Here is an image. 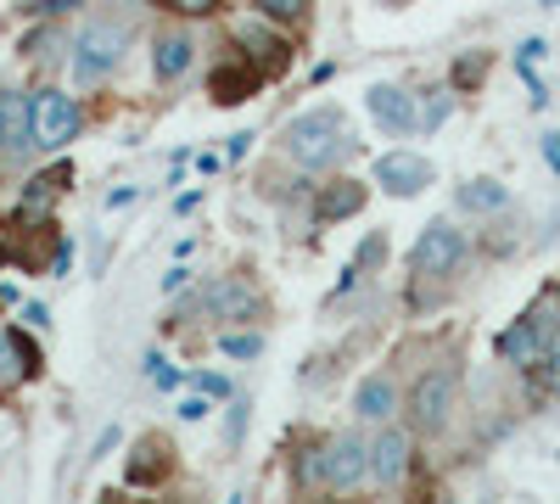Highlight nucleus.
<instances>
[{"mask_svg": "<svg viewBox=\"0 0 560 504\" xmlns=\"http://www.w3.org/2000/svg\"><path fill=\"white\" fill-rule=\"evenodd\" d=\"M253 7H258L264 17H275V23H303L308 0H253Z\"/></svg>", "mask_w": 560, "mask_h": 504, "instance_id": "nucleus-21", "label": "nucleus"}, {"mask_svg": "<svg viewBox=\"0 0 560 504\" xmlns=\"http://www.w3.org/2000/svg\"><path fill=\"white\" fill-rule=\"evenodd\" d=\"M459 202L471 208V213H493V208H504V202H510V191L499 186V179H471V186L459 191Z\"/></svg>", "mask_w": 560, "mask_h": 504, "instance_id": "nucleus-20", "label": "nucleus"}, {"mask_svg": "<svg viewBox=\"0 0 560 504\" xmlns=\"http://www.w3.org/2000/svg\"><path fill=\"white\" fill-rule=\"evenodd\" d=\"M23 319H28V326H51V314H45V303H28V308H23Z\"/></svg>", "mask_w": 560, "mask_h": 504, "instance_id": "nucleus-36", "label": "nucleus"}, {"mask_svg": "<svg viewBox=\"0 0 560 504\" xmlns=\"http://www.w3.org/2000/svg\"><path fill=\"white\" fill-rule=\"evenodd\" d=\"M147 382H152L158 392H174V387H179V371H174L163 353H147Z\"/></svg>", "mask_w": 560, "mask_h": 504, "instance_id": "nucleus-23", "label": "nucleus"}, {"mask_svg": "<svg viewBox=\"0 0 560 504\" xmlns=\"http://www.w3.org/2000/svg\"><path fill=\"white\" fill-rule=\"evenodd\" d=\"M185 286H191V269H185V263L163 274V292H168V297H174V292H185Z\"/></svg>", "mask_w": 560, "mask_h": 504, "instance_id": "nucleus-29", "label": "nucleus"}, {"mask_svg": "<svg viewBox=\"0 0 560 504\" xmlns=\"http://www.w3.org/2000/svg\"><path fill=\"white\" fill-rule=\"evenodd\" d=\"M549 353H560V331H555V342H549Z\"/></svg>", "mask_w": 560, "mask_h": 504, "instance_id": "nucleus-39", "label": "nucleus"}, {"mask_svg": "<svg viewBox=\"0 0 560 504\" xmlns=\"http://www.w3.org/2000/svg\"><path fill=\"white\" fill-rule=\"evenodd\" d=\"M353 415L359 421H387L393 415V382L387 376H364L353 392Z\"/></svg>", "mask_w": 560, "mask_h": 504, "instance_id": "nucleus-16", "label": "nucleus"}, {"mask_svg": "<svg viewBox=\"0 0 560 504\" xmlns=\"http://www.w3.org/2000/svg\"><path fill=\"white\" fill-rule=\"evenodd\" d=\"M202 308L219 314V319H253L264 303H258V292H253L247 281H213V286L202 292Z\"/></svg>", "mask_w": 560, "mask_h": 504, "instance_id": "nucleus-12", "label": "nucleus"}, {"mask_svg": "<svg viewBox=\"0 0 560 504\" xmlns=\"http://www.w3.org/2000/svg\"><path fill=\"white\" fill-rule=\"evenodd\" d=\"M287 152H292L298 168H331L337 157H348L353 141H348L342 113H337V107H314V113L292 118V124H287Z\"/></svg>", "mask_w": 560, "mask_h": 504, "instance_id": "nucleus-1", "label": "nucleus"}, {"mask_svg": "<svg viewBox=\"0 0 560 504\" xmlns=\"http://www.w3.org/2000/svg\"><path fill=\"white\" fill-rule=\"evenodd\" d=\"M404 466H409V437L387 426L376 443H370V477H376V482H398Z\"/></svg>", "mask_w": 560, "mask_h": 504, "instance_id": "nucleus-13", "label": "nucleus"}, {"mask_svg": "<svg viewBox=\"0 0 560 504\" xmlns=\"http://www.w3.org/2000/svg\"><path fill=\"white\" fill-rule=\"evenodd\" d=\"M544 7H560V0H544Z\"/></svg>", "mask_w": 560, "mask_h": 504, "instance_id": "nucleus-40", "label": "nucleus"}, {"mask_svg": "<svg viewBox=\"0 0 560 504\" xmlns=\"http://www.w3.org/2000/svg\"><path fill=\"white\" fill-rule=\"evenodd\" d=\"M370 118H376L382 129H393V134H409V129L420 124L415 102L404 96L398 84H370Z\"/></svg>", "mask_w": 560, "mask_h": 504, "instance_id": "nucleus-11", "label": "nucleus"}, {"mask_svg": "<svg viewBox=\"0 0 560 504\" xmlns=\"http://www.w3.org/2000/svg\"><path fill=\"white\" fill-rule=\"evenodd\" d=\"M68 7H84V0H39L34 12H45V17H51V12H68Z\"/></svg>", "mask_w": 560, "mask_h": 504, "instance_id": "nucleus-37", "label": "nucleus"}, {"mask_svg": "<svg viewBox=\"0 0 560 504\" xmlns=\"http://www.w3.org/2000/svg\"><path fill=\"white\" fill-rule=\"evenodd\" d=\"M73 134H79L73 96H68V90H39V96H34V141H39V152H62Z\"/></svg>", "mask_w": 560, "mask_h": 504, "instance_id": "nucleus-3", "label": "nucleus"}, {"mask_svg": "<svg viewBox=\"0 0 560 504\" xmlns=\"http://www.w3.org/2000/svg\"><path fill=\"white\" fill-rule=\"evenodd\" d=\"M370 471V443H359L353 432L325 443V488H353Z\"/></svg>", "mask_w": 560, "mask_h": 504, "instance_id": "nucleus-8", "label": "nucleus"}, {"mask_svg": "<svg viewBox=\"0 0 560 504\" xmlns=\"http://www.w3.org/2000/svg\"><path fill=\"white\" fill-rule=\"evenodd\" d=\"M219 348H224L230 359H258V353H264V337H258V331H230Z\"/></svg>", "mask_w": 560, "mask_h": 504, "instance_id": "nucleus-22", "label": "nucleus"}, {"mask_svg": "<svg viewBox=\"0 0 560 504\" xmlns=\"http://www.w3.org/2000/svg\"><path fill=\"white\" fill-rule=\"evenodd\" d=\"M236 39L247 45V57H253L264 73H287V68H292V45L280 39V34H269L258 17H247V23L236 28Z\"/></svg>", "mask_w": 560, "mask_h": 504, "instance_id": "nucleus-9", "label": "nucleus"}, {"mask_svg": "<svg viewBox=\"0 0 560 504\" xmlns=\"http://www.w3.org/2000/svg\"><path fill=\"white\" fill-rule=\"evenodd\" d=\"M0 141H7V107H0Z\"/></svg>", "mask_w": 560, "mask_h": 504, "instance_id": "nucleus-38", "label": "nucleus"}, {"mask_svg": "<svg viewBox=\"0 0 560 504\" xmlns=\"http://www.w3.org/2000/svg\"><path fill=\"white\" fill-rule=\"evenodd\" d=\"M454 392H459V376H454V371L420 376V382H415V398H409L415 432H443V426H448V409H454Z\"/></svg>", "mask_w": 560, "mask_h": 504, "instance_id": "nucleus-4", "label": "nucleus"}, {"mask_svg": "<svg viewBox=\"0 0 560 504\" xmlns=\"http://www.w3.org/2000/svg\"><path fill=\"white\" fill-rule=\"evenodd\" d=\"M202 415H208V403H202V392L179 403V421H202Z\"/></svg>", "mask_w": 560, "mask_h": 504, "instance_id": "nucleus-31", "label": "nucleus"}, {"mask_svg": "<svg viewBox=\"0 0 560 504\" xmlns=\"http://www.w3.org/2000/svg\"><path fill=\"white\" fill-rule=\"evenodd\" d=\"M7 146H12L18 157H23L28 146H39V141H34V102H23V96L7 102Z\"/></svg>", "mask_w": 560, "mask_h": 504, "instance_id": "nucleus-18", "label": "nucleus"}, {"mask_svg": "<svg viewBox=\"0 0 560 504\" xmlns=\"http://www.w3.org/2000/svg\"><path fill=\"white\" fill-rule=\"evenodd\" d=\"M544 51H549V45H544V39H527V45H522V51H516V62H544Z\"/></svg>", "mask_w": 560, "mask_h": 504, "instance_id": "nucleus-33", "label": "nucleus"}, {"mask_svg": "<svg viewBox=\"0 0 560 504\" xmlns=\"http://www.w3.org/2000/svg\"><path fill=\"white\" fill-rule=\"evenodd\" d=\"M124 57V23L113 17H96L84 23L79 39H73V84H102Z\"/></svg>", "mask_w": 560, "mask_h": 504, "instance_id": "nucleus-2", "label": "nucleus"}, {"mask_svg": "<svg viewBox=\"0 0 560 504\" xmlns=\"http://www.w3.org/2000/svg\"><path fill=\"white\" fill-rule=\"evenodd\" d=\"M364 208V186H353V179H337V186L319 191V219H353Z\"/></svg>", "mask_w": 560, "mask_h": 504, "instance_id": "nucleus-17", "label": "nucleus"}, {"mask_svg": "<svg viewBox=\"0 0 560 504\" xmlns=\"http://www.w3.org/2000/svg\"><path fill=\"white\" fill-rule=\"evenodd\" d=\"M118 448V426H107L102 437H96V454H90V460H102V454H113Z\"/></svg>", "mask_w": 560, "mask_h": 504, "instance_id": "nucleus-35", "label": "nucleus"}, {"mask_svg": "<svg viewBox=\"0 0 560 504\" xmlns=\"http://www.w3.org/2000/svg\"><path fill=\"white\" fill-rule=\"evenodd\" d=\"M264 84V68H247V62H219L213 73H208V96L219 102V107H236V102H247L253 90Z\"/></svg>", "mask_w": 560, "mask_h": 504, "instance_id": "nucleus-10", "label": "nucleus"}, {"mask_svg": "<svg viewBox=\"0 0 560 504\" xmlns=\"http://www.w3.org/2000/svg\"><path fill=\"white\" fill-rule=\"evenodd\" d=\"M382 258H387V236H370V242L359 247V258H353V263H359V269H370V263H382Z\"/></svg>", "mask_w": 560, "mask_h": 504, "instance_id": "nucleus-27", "label": "nucleus"}, {"mask_svg": "<svg viewBox=\"0 0 560 504\" xmlns=\"http://www.w3.org/2000/svg\"><path fill=\"white\" fill-rule=\"evenodd\" d=\"M482 73H488V57H482V51L454 62V84H459V90H465V84H482Z\"/></svg>", "mask_w": 560, "mask_h": 504, "instance_id": "nucleus-24", "label": "nucleus"}, {"mask_svg": "<svg viewBox=\"0 0 560 504\" xmlns=\"http://www.w3.org/2000/svg\"><path fill=\"white\" fill-rule=\"evenodd\" d=\"M544 163H549V168L560 174V134H555V129L544 134Z\"/></svg>", "mask_w": 560, "mask_h": 504, "instance_id": "nucleus-32", "label": "nucleus"}, {"mask_svg": "<svg viewBox=\"0 0 560 504\" xmlns=\"http://www.w3.org/2000/svg\"><path fill=\"white\" fill-rule=\"evenodd\" d=\"M459 258H465V236L454 231V224H432V231L415 242V253H409L415 274H454Z\"/></svg>", "mask_w": 560, "mask_h": 504, "instance_id": "nucleus-5", "label": "nucleus"}, {"mask_svg": "<svg viewBox=\"0 0 560 504\" xmlns=\"http://www.w3.org/2000/svg\"><path fill=\"white\" fill-rule=\"evenodd\" d=\"M197 392L202 398H230V382L224 376H197Z\"/></svg>", "mask_w": 560, "mask_h": 504, "instance_id": "nucleus-28", "label": "nucleus"}, {"mask_svg": "<svg viewBox=\"0 0 560 504\" xmlns=\"http://www.w3.org/2000/svg\"><path fill=\"white\" fill-rule=\"evenodd\" d=\"M191 51H197L191 34H163V39H158V51H152V73H158L163 84H174L185 68H191Z\"/></svg>", "mask_w": 560, "mask_h": 504, "instance_id": "nucleus-15", "label": "nucleus"}, {"mask_svg": "<svg viewBox=\"0 0 560 504\" xmlns=\"http://www.w3.org/2000/svg\"><path fill=\"white\" fill-rule=\"evenodd\" d=\"M68 186H73V168H68V163H51L45 174H34V179H28V191H23V202H18V213H12V224L23 231V224L45 219V208H51Z\"/></svg>", "mask_w": 560, "mask_h": 504, "instance_id": "nucleus-7", "label": "nucleus"}, {"mask_svg": "<svg viewBox=\"0 0 560 504\" xmlns=\"http://www.w3.org/2000/svg\"><path fill=\"white\" fill-rule=\"evenodd\" d=\"M23 376H34V371H28V353H23L18 331H0V392H12Z\"/></svg>", "mask_w": 560, "mask_h": 504, "instance_id": "nucleus-19", "label": "nucleus"}, {"mask_svg": "<svg viewBox=\"0 0 560 504\" xmlns=\"http://www.w3.org/2000/svg\"><path fill=\"white\" fill-rule=\"evenodd\" d=\"M158 7H168L179 17H208V12H219V0H158Z\"/></svg>", "mask_w": 560, "mask_h": 504, "instance_id": "nucleus-25", "label": "nucleus"}, {"mask_svg": "<svg viewBox=\"0 0 560 504\" xmlns=\"http://www.w3.org/2000/svg\"><path fill=\"white\" fill-rule=\"evenodd\" d=\"M163 471H168V443L163 437H140L135 443V454H129V488H152V482H163Z\"/></svg>", "mask_w": 560, "mask_h": 504, "instance_id": "nucleus-14", "label": "nucleus"}, {"mask_svg": "<svg viewBox=\"0 0 560 504\" xmlns=\"http://www.w3.org/2000/svg\"><path fill=\"white\" fill-rule=\"evenodd\" d=\"M448 107H454V102H448V96H438V102H432L427 113H420V124H427V129H438V124L448 118Z\"/></svg>", "mask_w": 560, "mask_h": 504, "instance_id": "nucleus-30", "label": "nucleus"}, {"mask_svg": "<svg viewBox=\"0 0 560 504\" xmlns=\"http://www.w3.org/2000/svg\"><path fill=\"white\" fill-rule=\"evenodd\" d=\"M247 146H253V134L242 129V134H230V146H224V157H247Z\"/></svg>", "mask_w": 560, "mask_h": 504, "instance_id": "nucleus-34", "label": "nucleus"}, {"mask_svg": "<svg viewBox=\"0 0 560 504\" xmlns=\"http://www.w3.org/2000/svg\"><path fill=\"white\" fill-rule=\"evenodd\" d=\"M242 437H247V403H236V409H230V421H224V443L230 448H236Z\"/></svg>", "mask_w": 560, "mask_h": 504, "instance_id": "nucleus-26", "label": "nucleus"}, {"mask_svg": "<svg viewBox=\"0 0 560 504\" xmlns=\"http://www.w3.org/2000/svg\"><path fill=\"white\" fill-rule=\"evenodd\" d=\"M376 186L393 197H415L432 186V163L427 157H409V152H382L376 157Z\"/></svg>", "mask_w": 560, "mask_h": 504, "instance_id": "nucleus-6", "label": "nucleus"}]
</instances>
